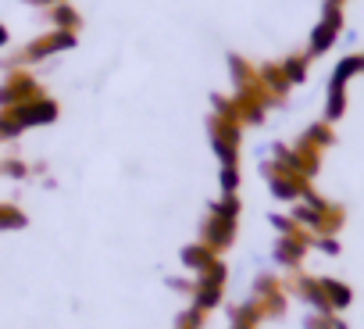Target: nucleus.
<instances>
[{
    "label": "nucleus",
    "instance_id": "a211bd4d",
    "mask_svg": "<svg viewBox=\"0 0 364 329\" xmlns=\"http://www.w3.org/2000/svg\"><path fill=\"white\" fill-rule=\"evenodd\" d=\"M286 72H289V79H304V61H289Z\"/></svg>",
    "mask_w": 364,
    "mask_h": 329
},
{
    "label": "nucleus",
    "instance_id": "6e6552de",
    "mask_svg": "<svg viewBox=\"0 0 364 329\" xmlns=\"http://www.w3.org/2000/svg\"><path fill=\"white\" fill-rule=\"evenodd\" d=\"M336 29H339V11H325V22L314 29V51H325L328 43H332V36H336Z\"/></svg>",
    "mask_w": 364,
    "mask_h": 329
},
{
    "label": "nucleus",
    "instance_id": "7ed1b4c3",
    "mask_svg": "<svg viewBox=\"0 0 364 329\" xmlns=\"http://www.w3.org/2000/svg\"><path fill=\"white\" fill-rule=\"evenodd\" d=\"M232 236H236V219H225V215L211 212V219H208V226H204V244H208L211 251H225V247L232 244Z\"/></svg>",
    "mask_w": 364,
    "mask_h": 329
},
{
    "label": "nucleus",
    "instance_id": "dca6fc26",
    "mask_svg": "<svg viewBox=\"0 0 364 329\" xmlns=\"http://www.w3.org/2000/svg\"><path fill=\"white\" fill-rule=\"evenodd\" d=\"M54 22L72 29V26H75V11H72V8H58V11H54Z\"/></svg>",
    "mask_w": 364,
    "mask_h": 329
},
{
    "label": "nucleus",
    "instance_id": "f03ea898",
    "mask_svg": "<svg viewBox=\"0 0 364 329\" xmlns=\"http://www.w3.org/2000/svg\"><path fill=\"white\" fill-rule=\"evenodd\" d=\"M8 111L18 118V125H22V129H29V125H47V122H54V118H58V104H54V100H47V97L26 100V104H18V108H8Z\"/></svg>",
    "mask_w": 364,
    "mask_h": 329
},
{
    "label": "nucleus",
    "instance_id": "1a4fd4ad",
    "mask_svg": "<svg viewBox=\"0 0 364 329\" xmlns=\"http://www.w3.org/2000/svg\"><path fill=\"white\" fill-rule=\"evenodd\" d=\"M272 194L279 201H293V197H304V187L296 183V176H275L272 179Z\"/></svg>",
    "mask_w": 364,
    "mask_h": 329
},
{
    "label": "nucleus",
    "instance_id": "ddd939ff",
    "mask_svg": "<svg viewBox=\"0 0 364 329\" xmlns=\"http://www.w3.org/2000/svg\"><path fill=\"white\" fill-rule=\"evenodd\" d=\"M236 183H240V172H236V164H225L222 169V194H236Z\"/></svg>",
    "mask_w": 364,
    "mask_h": 329
},
{
    "label": "nucleus",
    "instance_id": "9b49d317",
    "mask_svg": "<svg viewBox=\"0 0 364 329\" xmlns=\"http://www.w3.org/2000/svg\"><path fill=\"white\" fill-rule=\"evenodd\" d=\"M0 176H8V179H26V176H29V164L18 161V157H8L4 164H0Z\"/></svg>",
    "mask_w": 364,
    "mask_h": 329
},
{
    "label": "nucleus",
    "instance_id": "0eeeda50",
    "mask_svg": "<svg viewBox=\"0 0 364 329\" xmlns=\"http://www.w3.org/2000/svg\"><path fill=\"white\" fill-rule=\"evenodd\" d=\"M321 286H325V297H328L332 311H336V308H350V301H353V290H350L346 283H339V279H321Z\"/></svg>",
    "mask_w": 364,
    "mask_h": 329
},
{
    "label": "nucleus",
    "instance_id": "f257e3e1",
    "mask_svg": "<svg viewBox=\"0 0 364 329\" xmlns=\"http://www.w3.org/2000/svg\"><path fill=\"white\" fill-rule=\"evenodd\" d=\"M222 286H225V265H211L200 279H197V286H193V304L200 308V311H208V308H215V304H222Z\"/></svg>",
    "mask_w": 364,
    "mask_h": 329
},
{
    "label": "nucleus",
    "instance_id": "39448f33",
    "mask_svg": "<svg viewBox=\"0 0 364 329\" xmlns=\"http://www.w3.org/2000/svg\"><path fill=\"white\" fill-rule=\"evenodd\" d=\"M182 265L204 276V272L215 265V251H211L208 244H190V247H182Z\"/></svg>",
    "mask_w": 364,
    "mask_h": 329
},
{
    "label": "nucleus",
    "instance_id": "6ab92c4d",
    "mask_svg": "<svg viewBox=\"0 0 364 329\" xmlns=\"http://www.w3.org/2000/svg\"><path fill=\"white\" fill-rule=\"evenodd\" d=\"M8 40H11V36H8V29L0 26V47H8Z\"/></svg>",
    "mask_w": 364,
    "mask_h": 329
},
{
    "label": "nucleus",
    "instance_id": "423d86ee",
    "mask_svg": "<svg viewBox=\"0 0 364 329\" xmlns=\"http://www.w3.org/2000/svg\"><path fill=\"white\" fill-rule=\"evenodd\" d=\"M26 226H29V215L18 204H0V233H15Z\"/></svg>",
    "mask_w": 364,
    "mask_h": 329
},
{
    "label": "nucleus",
    "instance_id": "20e7f679",
    "mask_svg": "<svg viewBox=\"0 0 364 329\" xmlns=\"http://www.w3.org/2000/svg\"><path fill=\"white\" fill-rule=\"evenodd\" d=\"M307 247H311V244H304V233H296V236H282V240H279V247H275V261H279V265L296 268V265H300V258L307 254Z\"/></svg>",
    "mask_w": 364,
    "mask_h": 329
},
{
    "label": "nucleus",
    "instance_id": "2eb2a0df",
    "mask_svg": "<svg viewBox=\"0 0 364 329\" xmlns=\"http://www.w3.org/2000/svg\"><path fill=\"white\" fill-rule=\"evenodd\" d=\"M343 115V86H332V97H328V118Z\"/></svg>",
    "mask_w": 364,
    "mask_h": 329
},
{
    "label": "nucleus",
    "instance_id": "aec40b11",
    "mask_svg": "<svg viewBox=\"0 0 364 329\" xmlns=\"http://www.w3.org/2000/svg\"><path fill=\"white\" fill-rule=\"evenodd\" d=\"M232 329H254V325H247V322H232Z\"/></svg>",
    "mask_w": 364,
    "mask_h": 329
},
{
    "label": "nucleus",
    "instance_id": "4468645a",
    "mask_svg": "<svg viewBox=\"0 0 364 329\" xmlns=\"http://www.w3.org/2000/svg\"><path fill=\"white\" fill-rule=\"evenodd\" d=\"M304 329H336V315H307Z\"/></svg>",
    "mask_w": 364,
    "mask_h": 329
},
{
    "label": "nucleus",
    "instance_id": "f3484780",
    "mask_svg": "<svg viewBox=\"0 0 364 329\" xmlns=\"http://www.w3.org/2000/svg\"><path fill=\"white\" fill-rule=\"evenodd\" d=\"M314 244H318V247H321V251H325V254H339V244H336V240H332V236H318V240H314Z\"/></svg>",
    "mask_w": 364,
    "mask_h": 329
},
{
    "label": "nucleus",
    "instance_id": "f8f14e48",
    "mask_svg": "<svg viewBox=\"0 0 364 329\" xmlns=\"http://www.w3.org/2000/svg\"><path fill=\"white\" fill-rule=\"evenodd\" d=\"M18 132H22L18 118H15L11 111H0V140H15Z\"/></svg>",
    "mask_w": 364,
    "mask_h": 329
},
{
    "label": "nucleus",
    "instance_id": "9d476101",
    "mask_svg": "<svg viewBox=\"0 0 364 329\" xmlns=\"http://www.w3.org/2000/svg\"><path fill=\"white\" fill-rule=\"evenodd\" d=\"M200 322H204V311L193 304V308H186V311L175 318V329H200Z\"/></svg>",
    "mask_w": 364,
    "mask_h": 329
}]
</instances>
